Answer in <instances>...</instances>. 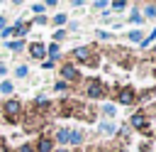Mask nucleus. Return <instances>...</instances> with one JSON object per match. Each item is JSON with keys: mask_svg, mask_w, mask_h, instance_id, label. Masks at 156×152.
<instances>
[{"mask_svg": "<svg viewBox=\"0 0 156 152\" xmlns=\"http://www.w3.org/2000/svg\"><path fill=\"white\" fill-rule=\"evenodd\" d=\"M27 74H29V69H27L24 64H20V66L15 69V76H17V78H27Z\"/></svg>", "mask_w": 156, "mask_h": 152, "instance_id": "16", "label": "nucleus"}, {"mask_svg": "<svg viewBox=\"0 0 156 152\" xmlns=\"http://www.w3.org/2000/svg\"><path fill=\"white\" fill-rule=\"evenodd\" d=\"M2 110H5V115H7V120H17L20 115H22V103L17 101V98H10V101H5V105H2Z\"/></svg>", "mask_w": 156, "mask_h": 152, "instance_id": "2", "label": "nucleus"}, {"mask_svg": "<svg viewBox=\"0 0 156 152\" xmlns=\"http://www.w3.org/2000/svg\"><path fill=\"white\" fill-rule=\"evenodd\" d=\"M54 91L63 93V91H68V83H66V81H56V83H54Z\"/></svg>", "mask_w": 156, "mask_h": 152, "instance_id": "23", "label": "nucleus"}, {"mask_svg": "<svg viewBox=\"0 0 156 152\" xmlns=\"http://www.w3.org/2000/svg\"><path fill=\"white\" fill-rule=\"evenodd\" d=\"M54 64H56V61H51V59H46V61H44V69H54Z\"/></svg>", "mask_w": 156, "mask_h": 152, "instance_id": "29", "label": "nucleus"}, {"mask_svg": "<svg viewBox=\"0 0 156 152\" xmlns=\"http://www.w3.org/2000/svg\"><path fill=\"white\" fill-rule=\"evenodd\" d=\"M85 96L93 98V101H100V98L105 96V86H102L98 78H90V81H85Z\"/></svg>", "mask_w": 156, "mask_h": 152, "instance_id": "1", "label": "nucleus"}, {"mask_svg": "<svg viewBox=\"0 0 156 152\" xmlns=\"http://www.w3.org/2000/svg\"><path fill=\"white\" fill-rule=\"evenodd\" d=\"M110 7H112V10H124V7H127V2H124V0H115Z\"/></svg>", "mask_w": 156, "mask_h": 152, "instance_id": "25", "label": "nucleus"}, {"mask_svg": "<svg viewBox=\"0 0 156 152\" xmlns=\"http://www.w3.org/2000/svg\"><path fill=\"white\" fill-rule=\"evenodd\" d=\"M78 78H80V74H78V69L73 64H63L61 66V81L71 83V81H78Z\"/></svg>", "mask_w": 156, "mask_h": 152, "instance_id": "4", "label": "nucleus"}, {"mask_svg": "<svg viewBox=\"0 0 156 152\" xmlns=\"http://www.w3.org/2000/svg\"><path fill=\"white\" fill-rule=\"evenodd\" d=\"M0 152H7V147H5V142L0 140Z\"/></svg>", "mask_w": 156, "mask_h": 152, "instance_id": "32", "label": "nucleus"}, {"mask_svg": "<svg viewBox=\"0 0 156 152\" xmlns=\"http://www.w3.org/2000/svg\"><path fill=\"white\" fill-rule=\"evenodd\" d=\"M141 17H156V5L149 2V5L144 7V15H141Z\"/></svg>", "mask_w": 156, "mask_h": 152, "instance_id": "17", "label": "nucleus"}, {"mask_svg": "<svg viewBox=\"0 0 156 152\" xmlns=\"http://www.w3.org/2000/svg\"><path fill=\"white\" fill-rule=\"evenodd\" d=\"M56 140H58L61 145H66V142H68V130H66V127H58V130H56Z\"/></svg>", "mask_w": 156, "mask_h": 152, "instance_id": "13", "label": "nucleus"}, {"mask_svg": "<svg viewBox=\"0 0 156 152\" xmlns=\"http://www.w3.org/2000/svg\"><path fill=\"white\" fill-rule=\"evenodd\" d=\"M112 34L110 32H105V29H98V39H110Z\"/></svg>", "mask_w": 156, "mask_h": 152, "instance_id": "27", "label": "nucleus"}, {"mask_svg": "<svg viewBox=\"0 0 156 152\" xmlns=\"http://www.w3.org/2000/svg\"><path fill=\"white\" fill-rule=\"evenodd\" d=\"M129 39H132V42H139V44H141V39H144V34H141L139 29H134V32H129Z\"/></svg>", "mask_w": 156, "mask_h": 152, "instance_id": "22", "label": "nucleus"}, {"mask_svg": "<svg viewBox=\"0 0 156 152\" xmlns=\"http://www.w3.org/2000/svg\"><path fill=\"white\" fill-rule=\"evenodd\" d=\"M154 39H156V29H154V32H151L149 37H144V39H141V47H149V44H151Z\"/></svg>", "mask_w": 156, "mask_h": 152, "instance_id": "24", "label": "nucleus"}, {"mask_svg": "<svg viewBox=\"0 0 156 152\" xmlns=\"http://www.w3.org/2000/svg\"><path fill=\"white\" fill-rule=\"evenodd\" d=\"M29 54H32L34 59H44V56H46V47H44L41 42H34V44H29Z\"/></svg>", "mask_w": 156, "mask_h": 152, "instance_id": "8", "label": "nucleus"}, {"mask_svg": "<svg viewBox=\"0 0 156 152\" xmlns=\"http://www.w3.org/2000/svg\"><path fill=\"white\" fill-rule=\"evenodd\" d=\"M129 22H134V25H141V22H144V17H141V15H139V12L134 10V12L129 15Z\"/></svg>", "mask_w": 156, "mask_h": 152, "instance_id": "21", "label": "nucleus"}, {"mask_svg": "<svg viewBox=\"0 0 156 152\" xmlns=\"http://www.w3.org/2000/svg\"><path fill=\"white\" fill-rule=\"evenodd\" d=\"M46 7H44V2H37V5H32V12L37 15V17H41V12H44Z\"/></svg>", "mask_w": 156, "mask_h": 152, "instance_id": "20", "label": "nucleus"}, {"mask_svg": "<svg viewBox=\"0 0 156 152\" xmlns=\"http://www.w3.org/2000/svg\"><path fill=\"white\" fill-rule=\"evenodd\" d=\"M7 49H12V51H22V49H24V42H22V39H15V42H7Z\"/></svg>", "mask_w": 156, "mask_h": 152, "instance_id": "15", "label": "nucleus"}, {"mask_svg": "<svg viewBox=\"0 0 156 152\" xmlns=\"http://www.w3.org/2000/svg\"><path fill=\"white\" fill-rule=\"evenodd\" d=\"M73 59L76 61H93V49L90 47H76L73 49Z\"/></svg>", "mask_w": 156, "mask_h": 152, "instance_id": "6", "label": "nucleus"}, {"mask_svg": "<svg viewBox=\"0 0 156 152\" xmlns=\"http://www.w3.org/2000/svg\"><path fill=\"white\" fill-rule=\"evenodd\" d=\"M68 142L71 145H80L83 142V132L80 130H68Z\"/></svg>", "mask_w": 156, "mask_h": 152, "instance_id": "10", "label": "nucleus"}, {"mask_svg": "<svg viewBox=\"0 0 156 152\" xmlns=\"http://www.w3.org/2000/svg\"><path fill=\"white\" fill-rule=\"evenodd\" d=\"M117 101H119L122 105H132V103L136 101V91H134V88H129V86H124V88H119V91H117Z\"/></svg>", "mask_w": 156, "mask_h": 152, "instance_id": "3", "label": "nucleus"}, {"mask_svg": "<svg viewBox=\"0 0 156 152\" xmlns=\"http://www.w3.org/2000/svg\"><path fill=\"white\" fill-rule=\"evenodd\" d=\"M5 74H7V66H5L2 61H0V76H5Z\"/></svg>", "mask_w": 156, "mask_h": 152, "instance_id": "31", "label": "nucleus"}, {"mask_svg": "<svg viewBox=\"0 0 156 152\" xmlns=\"http://www.w3.org/2000/svg\"><path fill=\"white\" fill-rule=\"evenodd\" d=\"M12 91H15V83H12V81H2V83H0V93H5V96H10Z\"/></svg>", "mask_w": 156, "mask_h": 152, "instance_id": "14", "label": "nucleus"}, {"mask_svg": "<svg viewBox=\"0 0 156 152\" xmlns=\"http://www.w3.org/2000/svg\"><path fill=\"white\" fill-rule=\"evenodd\" d=\"M54 152H68V150H54Z\"/></svg>", "mask_w": 156, "mask_h": 152, "instance_id": "34", "label": "nucleus"}, {"mask_svg": "<svg viewBox=\"0 0 156 152\" xmlns=\"http://www.w3.org/2000/svg\"><path fill=\"white\" fill-rule=\"evenodd\" d=\"M46 54L51 56V61L61 59V49H58V44H49V47H46Z\"/></svg>", "mask_w": 156, "mask_h": 152, "instance_id": "11", "label": "nucleus"}, {"mask_svg": "<svg viewBox=\"0 0 156 152\" xmlns=\"http://www.w3.org/2000/svg\"><path fill=\"white\" fill-rule=\"evenodd\" d=\"M17 152H34V147H32V145H22Z\"/></svg>", "mask_w": 156, "mask_h": 152, "instance_id": "28", "label": "nucleus"}, {"mask_svg": "<svg viewBox=\"0 0 156 152\" xmlns=\"http://www.w3.org/2000/svg\"><path fill=\"white\" fill-rule=\"evenodd\" d=\"M98 130H100L102 135H115V132H117V127H115L112 123H98Z\"/></svg>", "mask_w": 156, "mask_h": 152, "instance_id": "9", "label": "nucleus"}, {"mask_svg": "<svg viewBox=\"0 0 156 152\" xmlns=\"http://www.w3.org/2000/svg\"><path fill=\"white\" fill-rule=\"evenodd\" d=\"M66 22H68V17H66L63 12H58V15H54V25H56V27H58V25H66Z\"/></svg>", "mask_w": 156, "mask_h": 152, "instance_id": "18", "label": "nucleus"}, {"mask_svg": "<svg viewBox=\"0 0 156 152\" xmlns=\"http://www.w3.org/2000/svg\"><path fill=\"white\" fill-rule=\"evenodd\" d=\"M66 34H68L66 29H56V32H54V44H58L61 39H66Z\"/></svg>", "mask_w": 156, "mask_h": 152, "instance_id": "19", "label": "nucleus"}, {"mask_svg": "<svg viewBox=\"0 0 156 152\" xmlns=\"http://www.w3.org/2000/svg\"><path fill=\"white\" fill-rule=\"evenodd\" d=\"M107 7H110V5H107L105 0H98V2H95V10H102V12H105Z\"/></svg>", "mask_w": 156, "mask_h": 152, "instance_id": "26", "label": "nucleus"}, {"mask_svg": "<svg viewBox=\"0 0 156 152\" xmlns=\"http://www.w3.org/2000/svg\"><path fill=\"white\" fill-rule=\"evenodd\" d=\"M34 152H54V140L51 137H39Z\"/></svg>", "mask_w": 156, "mask_h": 152, "instance_id": "7", "label": "nucleus"}, {"mask_svg": "<svg viewBox=\"0 0 156 152\" xmlns=\"http://www.w3.org/2000/svg\"><path fill=\"white\" fill-rule=\"evenodd\" d=\"M5 27H7V20H5V17H0V32H2Z\"/></svg>", "mask_w": 156, "mask_h": 152, "instance_id": "30", "label": "nucleus"}, {"mask_svg": "<svg viewBox=\"0 0 156 152\" xmlns=\"http://www.w3.org/2000/svg\"><path fill=\"white\" fill-rule=\"evenodd\" d=\"M102 115H105V118H115V115H117V108H115L112 103H107V105H102Z\"/></svg>", "mask_w": 156, "mask_h": 152, "instance_id": "12", "label": "nucleus"}, {"mask_svg": "<svg viewBox=\"0 0 156 152\" xmlns=\"http://www.w3.org/2000/svg\"><path fill=\"white\" fill-rule=\"evenodd\" d=\"M129 125H132L134 130H144V132H149V123H146V115H144V113H134V115L129 118Z\"/></svg>", "mask_w": 156, "mask_h": 152, "instance_id": "5", "label": "nucleus"}, {"mask_svg": "<svg viewBox=\"0 0 156 152\" xmlns=\"http://www.w3.org/2000/svg\"><path fill=\"white\" fill-rule=\"evenodd\" d=\"M151 54H154V56H156V44H154V47H151Z\"/></svg>", "mask_w": 156, "mask_h": 152, "instance_id": "33", "label": "nucleus"}]
</instances>
